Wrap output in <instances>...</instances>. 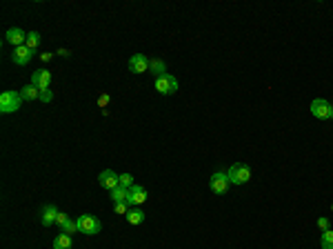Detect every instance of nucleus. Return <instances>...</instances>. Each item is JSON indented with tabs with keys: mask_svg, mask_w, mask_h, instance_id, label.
Returning <instances> with one entry per match:
<instances>
[{
	"mask_svg": "<svg viewBox=\"0 0 333 249\" xmlns=\"http://www.w3.org/2000/svg\"><path fill=\"white\" fill-rule=\"evenodd\" d=\"M60 231H63V233H69V236H74V233H78V222L71 220V218H67L63 225H60Z\"/></svg>",
	"mask_w": 333,
	"mask_h": 249,
	"instance_id": "aec40b11",
	"label": "nucleus"
},
{
	"mask_svg": "<svg viewBox=\"0 0 333 249\" xmlns=\"http://www.w3.org/2000/svg\"><path fill=\"white\" fill-rule=\"evenodd\" d=\"M156 91L160 93V96H173V93L178 91V80L173 74H162L160 78H156Z\"/></svg>",
	"mask_w": 333,
	"mask_h": 249,
	"instance_id": "20e7f679",
	"label": "nucleus"
},
{
	"mask_svg": "<svg viewBox=\"0 0 333 249\" xmlns=\"http://www.w3.org/2000/svg\"><path fill=\"white\" fill-rule=\"evenodd\" d=\"M149 58H147L145 54H133L129 58V71L131 74H145V71H149Z\"/></svg>",
	"mask_w": 333,
	"mask_h": 249,
	"instance_id": "1a4fd4ad",
	"label": "nucleus"
},
{
	"mask_svg": "<svg viewBox=\"0 0 333 249\" xmlns=\"http://www.w3.org/2000/svg\"><path fill=\"white\" fill-rule=\"evenodd\" d=\"M5 43H9L16 49V47H23L25 43H27V34H25L20 27H12L7 29V34H5Z\"/></svg>",
	"mask_w": 333,
	"mask_h": 249,
	"instance_id": "9d476101",
	"label": "nucleus"
},
{
	"mask_svg": "<svg viewBox=\"0 0 333 249\" xmlns=\"http://www.w3.org/2000/svg\"><path fill=\"white\" fill-rule=\"evenodd\" d=\"M36 54V51H32L29 49L27 45H23V47H16V49H14V54H12V60L16 62L18 67H25L27 65L29 60H32V56Z\"/></svg>",
	"mask_w": 333,
	"mask_h": 249,
	"instance_id": "9b49d317",
	"label": "nucleus"
},
{
	"mask_svg": "<svg viewBox=\"0 0 333 249\" xmlns=\"http://www.w3.org/2000/svg\"><path fill=\"white\" fill-rule=\"evenodd\" d=\"M98 185L102 187V189H107V191L116 189V187L120 185V174H116L114 169L100 171V174H98Z\"/></svg>",
	"mask_w": 333,
	"mask_h": 249,
	"instance_id": "0eeeda50",
	"label": "nucleus"
},
{
	"mask_svg": "<svg viewBox=\"0 0 333 249\" xmlns=\"http://www.w3.org/2000/svg\"><path fill=\"white\" fill-rule=\"evenodd\" d=\"M54 56H56V54H51V51H45V54H40V60H43V62H47V60L54 58Z\"/></svg>",
	"mask_w": 333,
	"mask_h": 249,
	"instance_id": "cd10ccee",
	"label": "nucleus"
},
{
	"mask_svg": "<svg viewBox=\"0 0 333 249\" xmlns=\"http://www.w3.org/2000/svg\"><path fill=\"white\" fill-rule=\"evenodd\" d=\"M331 118H333V107H331Z\"/></svg>",
	"mask_w": 333,
	"mask_h": 249,
	"instance_id": "c756f323",
	"label": "nucleus"
},
{
	"mask_svg": "<svg viewBox=\"0 0 333 249\" xmlns=\"http://www.w3.org/2000/svg\"><path fill=\"white\" fill-rule=\"evenodd\" d=\"M133 185H136V180H133L131 174H120V187H125V189H131Z\"/></svg>",
	"mask_w": 333,
	"mask_h": 249,
	"instance_id": "4be33fe9",
	"label": "nucleus"
},
{
	"mask_svg": "<svg viewBox=\"0 0 333 249\" xmlns=\"http://www.w3.org/2000/svg\"><path fill=\"white\" fill-rule=\"evenodd\" d=\"M67 218H69V214H65V211H60V214H58V220H56V225L60 227V225H63V222L67 220Z\"/></svg>",
	"mask_w": 333,
	"mask_h": 249,
	"instance_id": "bb28decb",
	"label": "nucleus"
},
{
	"mask_svg": "<svg viewBox=\"0 0 333 249\" xmlns=\"http://www.w3.org/2000/svg\"><path fill=\"white\" fill-rule=\"evenodd\" d=\"M40 40H43V36H40L38 31H29V34H27V43H25V45H27L32 51H36V49H38V45H40Z\"/></svg>",
	"mask_w": 333,
	"mask_h": 249,
	"instance_id": "6ab92c4d",
	"label": "nucleus"
},
{
	"mask_svg": "<svg viewBox=\"0 0 333 249\" xmlns=\"http://www.w3.org/2000/svg\"><path fill=\"white\" fill-rule=\"evenodd\" d=\"M149 74H153V78H160L162 74H167V65L162 58H153L149 62Z\"/></svg>",
	"mask_w": 333,
	"mask_h": 249,
	"instance_id": "2eb2a0df",
	"label": "nucleus"
},
{
	"mask_svg": "<svg viewBox=\"0 0 333 249\" xmlns=\"http://www.w3.org/2000/svg\"><path fill=\"white\" fill-rule=\"evenodd\" d=\"M111 194V200L114 202H127V196H129V189H125V187H120L118 185L116 189H111L109 191Z\"/></svg>",
	"mask_w": 333,
	"mask_h": 249,
	"instance_id": "a211bd4d",
	"label": "nucleus"
},
{
	"mask_svg": "<svg viewBox=\"0 0 333 249\" xmlns=\"http://www.w3.org/2000/svg\"><path fill=\"white\" fill-rule=\"evenodd\" d=\"M114 211L120 216H127V211H129V205L127 202H114Z\"/></svg>",
	"mask_w": 333,
	"mask_h": 249,
	"instance_id": "5701e85b",
	"label": "nucleus"
},
{
	"mask_svg": "<svg viewBox=\"0 0 333 249\" xmlns=\"http://www.w3.org/2000/svg\"><path fill=\"white\" fill-rule=\"evenodd\" d=\"M76 222H78V233L96 236L98 231H102V222H100V218H96V216H91V214H83Z\"/></svg>",
	"mask_w": 333,
	"mask_h": 249,
	"instance_id": "7ed1b4c3",
	"label": "nucleus"
},
{
	"mask_svg": "<svg viewBox=\"0 0 333 249\" xmlns=\"http://www.w3.org/2000/svg\"><path fill=\"white\" fill-rule=\"evenodd\" d=\"M227 176H229V183L231 185H247L251 180V167L244 163H233L229 167Z\"/></svg>",
	"mask_w": 333,
	"mask_h": 249,
	"instance_id": "f03ea898",
	"label": "nucleus"
},
{
	"mask_svg": "<svg viewBox=\"0 0 333 249\" xmlns=\"http://www.w3.org/2000/svg\"><path fill=\"white\" fill-rule=\"evenodd\" d=\"M320 247H322V249H333V229L322 231V236H320Z\"/></svg>",
	"mask_w": 333,
	"mask_h": 249,
	"instance_id": "412c9836",
	"label": "nucleus"
},
{
	"mask_svg": "<svg viewBox=\"0 0 333 249\" xmlns=\"http://www.w3.org/2000/svg\"><path fill=\"white\" fill-rule=\"evenodd\" d=\"M56 56H63V58H69V56H71V51H69V49H58V51H56Z\"/></svg>",
	"mask_w": 333,
	"mask_h": 249,
	"instance_id": "c85d7f7f",
	"label": "nucleus"
},
{
	"mask_svg": "<svg viewBox=\"0 0 333 249\" xmlns=\"http://www.w3.org/2000/svg\"><path fill=\"white\" fill-rule=\"evenodd\" d=\"M229 187H231V183H229L227 171H216V174L209 178V189H211L213 194H218V196L227 194Z\"/></svg>",
	"mask_w": 333,
	"mask_h": 249,
	"instance_id": "39448f33",
	"label": "nucleus"
},
{
	"mask_svg": "<svg viewBox=\"0 0 333 249\" xmlns=\"http://www.w3.org/2000/svg\"><path fill=\"white\" fill-rule=\"evenodd\" d=\"M147 198H149V196H147V189L142 185H133L131 189H129V196H127V205L129 207H140V205H145L147 202Z\"/></svg>",
	"mask_w": 333,
	"mask_h": 249,
	"instance_id": "6e6552de",
	"label": "nucleus"
},
{
	"mask_svg": "<svg viewBox=\"0 0 333 249\" xmlns=\"http://www.w3.org/2000/svg\"><path fill=\"white\" fill-rule=\"evenodd\" d=\"M111 102V96L109 93H102V96H98V107H107Z\"/></svg>",
	"mask_w": 333,
	"mask_h": 249,
	"instance_id": "a878e982",
	"label": "nucleus"
},
{
	"mask_svg": "<svg viewBox=\"0 0 333 249\" xmlns=\"http://www.w3.org/2000/svg\"><path fill=\"white\" fill-rule=\"evenodd\" d=\"M20 105H23V96H20V91H3L0 93V111L3 113H16Z\"/></svg>",
	"mask_w": 333,
	"mask_h": 249,
	"instance_id": "f257e3e1",
	"label": "nucleus"
},
{
	"mask_svg": "<svg viewBox=\"0 0 333 249\" xmlns=\"http://www.w3.org/2000/svg\"><path fill=\"white\" fill-rule=\"evenodd\" d=\"M317 227H320L322 231H326V229H331V222H329V218H317Z\"/></svg>",
	"mask_w": 333,
	"mask_h": 249,
	"instance_id": "393cba45",
	"label": "nucleus"
},
{
	"mask_svg": "<svg viewBox=\"0 0 333 249\" xmlns=\"http://www.w3.org/2000/svg\"><path fill=\"white\" fill-rule=\"evenodd\" d=\"M127 222L129 225H142L145 222V218H147V214L140 209V207H129V211H127Z\"/></svg>",
	"mask_w": 333,
	"mask_h": 249,
	"instance_id": "4468645a",
	"label": "nucleus"
},
{
	"mask_svg": "<svg viewBox=\"0 0 333 249\" xmlns=\"http://www.w3.org/2000/svg\"><path fill=\"white\" fill-rule=\"evenodd\" d=\"M58 214H60V209L56 205H45L43 207V216H40V222H43V227H49L51 225H56V220H58Z\"/></svg>",
	"mask_w": 333,
	"mask_h": 249,
	"instance_id": "f8f14e48",
	"label": "nucleus"
},
{
	"mask_svg": "<svg viewBox=\"0 0 333 249\" xmlns=\"http://www.w3.org/2000/svg\"><path fill=\"white\" fill-rule=\"evenodd\" d=\"M331 211H333V205H331Z\"/></svg>",
	"mask_w": 333,
	"mask_h": 249,
	"instance_id": "7c9ffc66",
	"label": "nucleus"
},
{
	"mask_svg": "<svg viewBox=\"0 0 333 249\" xmlns=\"http://www.w3.org/2000/svg\"><path fill=\"white\" fill-rule=\"evenodd\" d=\"M20 96H23V100H38V98H40V89L29 82V85H25L23 89H20Z\"/></svg>",
	"mask_w": 333,
	"mask_h": 249,
	"instance_id": "dca6fc26",
	"label": "nucleus"
},
{
	"mask_svg": "<svg viewBox=\"0 0 333 249\" xmlns=\"http://www.w3.org/2000/svg\"><path fill=\"white\" fill-rule=\"evenodd\" d=\"M74 247V240H71L69 233H58L54 238V249H71Z\"/></svg>",
	"mask_w": 333,
	"mask_h": 249,
	"instance_id": "f3484780",
	"label": "nucleus"
},
{
	"mask_svg": "<svg viewBox=\"0 0 333 249\" xmlns=\"http://www.w3.org/2000/svg\"><path fill=\"white\" fill-rule=\"evenodd\" d=\"M32 85H36L40 91L49 89V85H51V71H47V69L34 71V74H32Z\"/></svg>",
	"mask_w": 333,
	"mask_h": 249,
	"instance_id": "ddd939ff",
	"label": "nucleus"
},
{
	"mask_svg": "<svg viewBox=\"0 0 333 249\" xmlns=\"http://www.w3.org/2000/svg\"><path fill=\"white\" fill-rule=\"evenodd\" d=\"M38 100L40 102H51V100H54V91H51V89H43V91H40Z\"/></svg>",
	"mask_w": 333,
	"mask_h": 249,
	"instance_id": "b1692460",
	"label": "nucleus"
},
{
	"mask_svg": "<svg viewBox=\"0 0 333 249\" xmlns=\"http://www.w3.org/2000/svg\"><path fill=\"white\" fill-rule=\"evenodd\" d=\"M331 102L329 100H324V98H315L313 102H311V107H309V111H311V116L317 118V120H331Z\"/></svg>",
	"mask_w": 333,
	"mask_h": 249,
	"instance_id": "423d86ee",
	"label": "nucleus"
}]
</instances>
